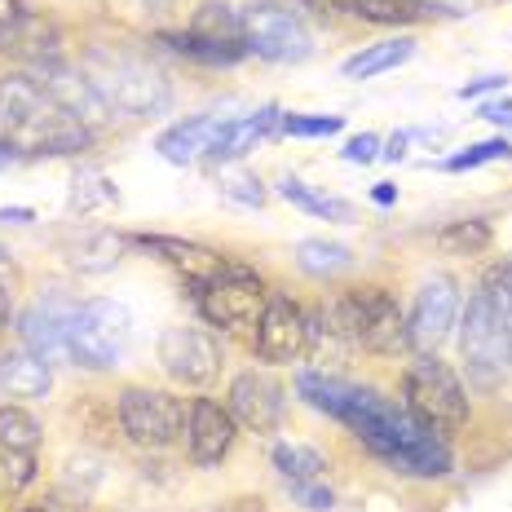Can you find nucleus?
<instances>
[{"instance_id": "9b49d317", "label": "nucleus", "mask_w": 512, "mask_h": 512, "mask_svg": "<svg viewBox=\"0 0 512 512\" xmlns=\"http://www.w3.org/2000/svg\"><path fill=\"white\" fill-rule=\"evenodd\" d=\"M455 323H460V287H455V279L437 274V279H429L420 292H415V305L407 314L411 349H420V354H437V345L451 336Z\"/></svg>"}, {"instance_id": "a878e982", "label": "nucleus", "mask_w": 512, "mask_h": 512, "mask_svg": "<svg viewBox=\"0 0 512 512\" xmlns=\"http://www.w3.org/2000/svg\"><path fill=\"white\" fill-rule=\"evenodd\" d=\"M296 265L309 279H336V274L354 270V252L332 239H301L296 243Z\"/></svg>"}, {"instance_id": "2eb2a0df", "label": "nucleus", "mask_w": 512, "mask_h": 512, "mask_svg": "<svg viewBox=\"0 0 512 512\" xmlns=\"http://www.w3.org/2000/svg\"><path fill=\"white\" fill-rule=\"evenodd\" d=\"M234 433H239V424H234V415L221 402L195 398L186 407V451L199 468H212L226 460L234 446Z\"/></svg>"}, {"instance_id": "c756f323", "label": "nucleus", "mask_w": 512, "mask_h": 512, "mask_svg": "<svg viewBox=\"0 0 512 512\" xmlns=\"http://www.w3.org/2000/svg\"><path fill=\"white\" fill-rule=\"evenodd\" d=\"M437 248L451 256H477L490 248V226L486 221H451L446 230H437Z\"/></svg>"}, {"instance_id": "39448f33", "label": "nucleus", "mask_w": 512, "mask_h": 512, "mask_svg": "<svg viewBox=\"0 0 512 512\" xmlns=\"http://www.w3.org/2000/svg\"><path fill=\"white\" fill-rule=\"evenodd\" d=\"M133 340V314L128 305L111 301V296H93V301L76 305L67 332V358L84 371H111L120 367Z\"/></svg>"}, {"instance_id": "f03ea898", "label": "nucleus", "mask_w": 512, "mask_h": 512, "mask_svg": "<svg viewBox=\"0 0 512 512\" xmlns=\"http://www.w3.org/2000/svg\"><path fill=\"white\" fill-rule=\"evenodd\" d=\"M93 133L49 98L36 76H0V146L9 155H76Z\"/></svg>"}, {"instance_id": "f8f14e48", "label": "nucleus", "mask_w": 512, "mask_h": 512, "mask_svg": "<svg viewBox=\"0 0 512 512\" xmlns=\"http://www.w3.org/2000/svg\"><path fill=\"white\" fill-rule=\"evenodd\" d=\"M309 349V318L292 296H270L256 318V358L261 362H296Z\"/></svg>"}, {"instance_id": "423d86ee", "label": "nucleus", "mask_w": 512, "mask_h": 512, "mask_svg": "<svg viewBox=\"0 0 512 512\" xmlns=\"http://www.w3.org/2000/svg\"><path fill=\"white\" fill-rule=\"evenodd\" d=\"M460 358L468 367L473 389H495L508 367V309L486 292L468 296V309L460 318Z\"/></svg>"}, {"instance_id": "c03bdc74", "label": "nucleus", "mask_w": 512, "mask_h": 512, "mask_svg": "<svg viewBox=\"0 0 512 512\" xmlns=\"http://www.w3.org/2000/svg\"><path fill=\"white\" fill-rule=\"evenodd\" d=\"M508 362H512V314H508Z\"/></svg>"}, {"instance_id": "a211bd4d", "label": "nucleus", "mask_w": 512, "mask_h": 512, "mask_svg": "<svg viewBox=\"0 0 512 512\" xmlns=\"http://www.w3.org/2000/svg\"><path fill=\"white\" fill-rule=\"evenodd\" d=\"M36 446L40 424L23 407H0V464H5L9 486H27L36 477Z\"/></svg>"}, {"instance_id": "dca6fc26", "label": "nucleus", "mask_w": 512, "mask_h": 512, "mask_svg": "<svg viewBox=\"0 0 512 512\" xmlns=\"http://www.w3.org/2000/svg\"><path fill=\"white\" fill-rule=\"evenodd\" d=\"M40 84L49 89V98L62 106L67 115H76V120L89 128H102L106 124V115H111V106L102 102V93L93 89V80L84 76V71H76V67H67V62H49V67H36L31 71Z\"/></svg>"}, {"instance_id": "20e7f679", "label": "nucleus", "mask_w": 512, "mask_h": 512, "mask_svg": "<svg viewBox=\"0 0 512 512\" xmlns=\"http://www.w3.org/2000/svg\"><path fill=\"white\" fill-rule=\"evenodd\" d=\"M402 407L437 437H451L468 424V389L437 354H420L402 376Z\"/></svg>"}, {"instance_id": "c9c22d12", "label": "nucleus", "mask_w": 512, "mask_h": 512, "mask_svg": "<svg viewBox=\"0 0 512 512\" xmlns=\"http://www.w3.org/2000/svg\"><path fill=\"white\" fill-rule=\"evenodd\" d=\"M477 115H482L486 124H499V128H512V98H490V102H482L477 106Z\"/></svg>"}, {"instance_id": "6ab92c4d", "label": "nucleus", "mask_w": 512, "mask_h": 512, "mask_svg": "<svg viewBox=\"0 0 512 512\" xmlns=\"http://www.w3.org/2000/svg\"><path fill=\"white\" fill-rule=\"evenodd\" d=\"M221 124L226 120H217V115H190V120H177V124H168L164 133H159L155 151L164 155L168 164H195L199 155L212 151Z\"/></svg>"}, {"instance_id": "7ed1b4c3", "label": "nucleus", "mask_w": 512, "mask_h": 512, "mask_svg": "<svg viewBox=\"0 0 512 512\" xmlns=\"http://www.w3.org/2000/svg\"><path fill=\"white\" fill-rule=\"evenodd\" d=\"M84 76L93 80V89L102 93L111 115L120 111V115H133V120H151V115H164L168 106H173V89H168L164 71L133 58V53L93 49Z\"/></svg>"}, {"instance_id": "1a4fd4ad", "label": "nucleus", "mask_w": 512, "mask_h": 512, "mask_svg": "<svg viewBox=\"0 0 512 512\" xmlns=\"http://www.w3.org/2000/svg\"><path fill=\"white\" fill-rule=\"evenodd\" d=\"M195 296H199V314H204L212 327H221V332L256 327L265 301H270L265 283L256 279L252 270H239V265H226V270H221L208 287H199Z\"/></svg>"}, {"instance_id": "79ce46f5", "label": "nucleus", "mask_w": 512, "mask_h": 512, "mask_svg": "<svg viewBox=\"0 0 512 512\" xmlns=\"http://www.w3.org/2000/svg\"><path fill=\"white\" fill-rule=\"evenodd\" d=\"M371 199H376V204H393V199H398V190H393L389 181H380V186L371 190Z\"/></svg>"}, {"instance_id": "f257e3e1", "label": "nucleus", "mask_w": 512, "mask_h": 512, "mask_svg": "<svg viewBox=\"0 0 512 512\" xmlns=\"http://www.w3.org/2000/svg\"><path fill=\"white\" fill-rule=\"evenodd\" d=\"M296 393H301L314 411L340 420L371 455H380V460L389 468H398V473H411V477L451 473V446H446V437L415 424V415L407 407L380 398L367 384H354L345 376H327V371H301Z\"/></svg>"}, {"instance_id": "37998d69", "label": "nucleus", "mask_w": 512, "mask_h": 512, "mask_svg": "<svg viewBox=\"0 0 512 512\" xmlns=\"http://www.w3.org/2000/svg\"><path fill=\"white\" fill-rule=\"evenodd\" d=\"M5 327H9V292L0 287V332H5Z\"/></svg>"}, {"instance_id": "473e14b6", "label": "nucleus", "mask_w": 512, "mask_h": 512, "mask_svg": "<svg viewBox=\"0 0 512 512\" xmlns=\"http://www.w3.org/2000/svg\"><path fill=\"white\" fill-rule=\"evenodd\" d=\"M287 490H292V499L309 512H332V504H336L332 490L318 486V482H287Z\"/></svg>"}, {"instance_id": "72a5a7b5", "label": "nucleus", "mask_w": 512, "mask_h": 512, "mask_svg": "<svg viewBox=\"0 0 512 512\" xmlns=\"http://www.w3.org/2000/svg\"><path fill=\"white\" fill-rule=\"evenodd\" d=\"M221 190H226L230 199H239V204H248V208H261V199H265L261 181L248 177V173H230V177H221Z\"/></svg>"}, {"instance_id": "5701e85b", "label": "nucleus", "mask_w": 512, "mask_h": 512, "mask_svg": "<svg viewBox=\"0 0 512 512\" xmlns=\"http://www.w3.org/2000/svg\"><path fill=\"white\" fill-rule=\"evenodd\" d=\"M332 5L354 18H367V23H384V27L420 23V18H429L437 9L429 0H332Z\"/></svg>"}, {"instance_id": "58836bf2", "label": "nucleus", "mask_w": 512, "mask_h": 512, "mask_svg": "<svg viewBox=\"0 0 512 512\" xmlns=\"http://www.w3.org/2000/svg\"><path fill=\"white\" fill-rule=\"evenodd\" d=\"M402 155H407V133L389 137V142H384V151H380V159H393V164H398Z\"/></svg>"}, {"instance_id": "bb28decb", "label": "nucleus", "mask_w": 512, "mask_h": 512, "mask_svg": "<svg viewBox=\"0 0 512 512\" xmlns=\"http://www.w3.org/2000/svg\"><path fill=\"white\" fill-rule=\"evenodd\" d=\"M279 195L287 199V204L305 208L309 217H327V221H349V217H354V208H349L345 199L323 195V190L305 186V181H296V177H283V181H279Z\"/></svg>"}, {"instance_id": "412c9836", "label": "nucleus", "mask_w": 512, "mask_h": 512, "mask_svg": "<svg viewBox=\"0 0 512 512\" xmlns=\"http://www.w3.org/2000/svg\"><path fill=\"white\" fill-rule=\"evenodd\" d=\"M274 124H283L279 106H261V111H252V115H234V120L221 124V133H217V142H212L208 155L212 159H243L248 151H256L261 137H270Z\"/></svg>"}, {"instance_id": "7c9ffc66", "label": "nucleus", "mask_w": 512, "mask_h": 512, "mask_svg": "<svg viewBox=\"0 0 512 512\" xmlns=\"http://www.w3.org/2000/svg\"><path fill=\"white\" fill-rule=\"evenodd\" d=\"M512 155V142L508 137H490V142H477L468 151L446 159V173H468V168H482V164H495V159H508Z\"/></svg>"}, {"instance_id": "2f4dec72", "label": "nucleus", "mask_w": 512, "mask_h": 512, "mask_svg": "<svg viewBox=\"0 0 512 512\" xmlns=\"http://www.w3.org/2000/svg\"><path fill=\"white\" fill-rule=\"evenodd\" d=\"M345 115H283V133L292 137H336Z\"/></svg>"}, {"instance_id": "a18cd8bd", "label": "nucleus", "mask_w": 512, "mask_h": 512, "mask_svg": "<svg viewBox=\"0 0 512 512\" xmlns=\"http://www.w3.org/2000/svg\"><path fill=\"white\" fill-rule=\"evenodd\" d=\"M5 159H9V151H5V146H0V164H5Z\"/></svg>"}, {"instance_id": "4468645a", "label": "nucleus", "mask_w": 512, "mask_h": 512, "mask_svg": "<svg viewBox=\"0 0 512 512\" xmlns=\"http://www.w3.org/2000/svg\"><path fill=\"white\" fill-rule=\"evenodd\" d=\"M71 314L76 305L62 292H45L31 301V309L18 323V336H23V349H31L36 358H45L49 367L58 358H67V332H71Z\"/></svg>"}, {"instance_id": "49530a36", "label": "nucleus", "mask_w": 512, "mask_h": 512, "mask_svg": "<svg viewBox=\"0 0 512 512\" xmlns=\"http://www.w3.org/2000/svg\"><path fill=\"white\" fill-rule=\"evenodd\" d=\"M0 261H5V252H0Z\"/></svg>"}, {"instance_id": "0eeeda50", "label": "nucleus", "mask_w": 512, "mask_h": 512, "mask_svg": "<svg viewBox=\"0 0 512 512\" xmlns=\"http://www.w3.org/2000/svg\"><path fill=\"white\" fill-rule=\"evenodd\" d=\"M115 415H120L128 442L146 446V451H164L186 437V402L164 389H124Z\"/></svg>"}, {"instance_id": "9d476101", "label": "nucleus", "mask_w": 512, "mask_h": 512, "mask_svg": "<svg viewBox=\"0 0 512 512\" xmlns=\"http://www.w3.org/2000/svg\"><path fill=\"white\" fill-rule=\"evenodd\" d=\"M159 367L177 384L204 389L221 371V340L204 332V327H168L159 336Z\"/></svg>"}, {"instance_id": "ea45409f", "label": "nucleus", "mask_w": 512, "mask_h": 512, "mask_svg": "<svg viewBox=\"0 0 512 512\" xmlns=\"http://www.w3.org/2000/svg\"><path fill=\"white\" fill-rule=\"evenodd\" d=\"M23 512H80L76 504H67V499H40V504H31Z\"/></svg>"}, {"instance_id": "4be33fe9", "label": "nucleus", "mask_w": 512, "mask_h": 512, "mask_svg": "<svg viewBox=\"0 0 512 512\" xmlns=\"http://www.w3.org/2000/svg\"><path fill=\"white\" fill-rule=\"evenodd\" d=\"M0 389L9 398H45L53 389V371L31 349H14V354H0Z\"/></svg>"}, {"instance_id": "c85d7f7f", "label": "nucleus", "mask_w": 512, "mask_h": 512, "mask_svg": "<svg viewBox=\"0 0 512 512\" xmlns=\"http://www.w3.org/2000/svg\"><path fill=\"white\" fill-rule=\"evenodd\" d=\"M190 31H199L208 40H226V45H243V18L230 5H204L195 14V23H190Z\"/></svg>"}, {"instance_id": "6e6552de", "label": "nucleus", "mask_w": 512, "mask_h": 512, "mask_svg": "<svg viewBox=\"0 0 512 512\" xmlns=\"http://www.w3.org/2000/svg\"><path fill=\"white\" fill-rule=\"evenodd\" d=\"M243 18V49L256 53L265 62H305L314 53V36L301 23V14L287 5H274V0H261V5L239 9Z\"/></svg>"}, {"instance_id": "ddd939ff", "label": "nucleus", "mask_w": 512, "mask_h": 512, "mask_svg": "<svg viewBox=\"0 0 512 512\" xmlns=\"http://www.w3.org/2000/svg\"><path fill=\"white\" fill-rule=\"evenodd\" d=\"M226 411L248 433H274L283 420V384L270 371H243V376L230 380Z\"/></svg>"}, {"instance_id": "e433bc0d", "label": "nucleus", "mask_w": 512, "mask_h": 512, "mask_svg": "<svg viewBox=\"0 0 512 512\" xmlns=\"http://www.w3.org/2000/svg\"><path fill=\"white\" fill-rule=\"evenodd\" d=\"M495 89H504V76H482V80H468L464 89H460V98H477V93H495Z\"/></svg>"}, {"instance_id": "cd10ccee", "label": "nucleus", "mask_w": 512, "mask_h": 512, "mask_svg": "<svg viewBox=\"0 0 512 512\" xmlns=\"http://www.w3.org/2000/svg\"><path fill=\"white\" fill-rule=\"evenodd\" d=\"M274 468H279L283 482H318L323 477L327 460L314 451V446H301V442H279L274 446Z\"/></svg>"}, {"instance_id": "aec40b11", "label": "nucleus", "mask_w": 512, "mask_h": 512, "mask_svg": "<svg viewBox=\"0 0 512 512\" xmlns=\"http://www.w3.org/2000/svg\"><path fill=\"white\" fill-rule=\"evenodd\" d=\"M0 53H14V58L31 62V67H49V62H62L58 53V31H53L40 14H27L18 18L14 27L0 31Z\"/></svg>"}, {"instance_id": "4c0bfd02", "label": "nucleus", "mask_w": 512, "mask_h": 512, "mask_svg": "<svg viewBox=\"0 0 512 512\" xmlns=\"http://www.w3.org/2000/svg\"><path fill=\"white\" fill-rule=\"evenodd\" d=\"M23 14H27V5H23V0H0V31H5V27H14Z\"/></svg>"}, {"instance_id": "393cba45", "label": "nucleus", "mask_w": 512, "mask_h": 512, "mask_svg": "<svg viewBox=\"0 0 512 512\" xmlns=\"http://www.w3.org/2000/svg\"><path fill=\"white\" fill-rule=\"evenodd\" d=\"M415 53V40L411 36H393V40H380V45H367L362 53L345 62V76L349 80H371V76H384V71L402 67Z\"/></svg>"}, {"instance_id": "f3484780", "label": "nucleus", "mask_w": 512, "mask_h": 512, "mask_svg": "<svg viewBox=\"0 0 512 512\" xmlns=\"http://www.w3.org/2000/svg\"><path fill=\"white\" fill-rule=\"evenodd\" d=\"M137 248L159 256V261H164L181 283L195 287V292L199 287H208L221 270H226V256L221 252L204 248V243H190V239H173V234H137Z\"/></svg>"}, {"instance_id": "b1692460", "label": "nucleus", "mask_w": 512, "mask_h": 512, "mask_svg": "<svg viewBox=\"0 0 512 512\" xmlns=\"http://www.w3.org/2000/svg\"><path fill=\"white\" fill-rule=\"evenodd\" d=\"M159 45H168L173 53H181V58H190V62H204V67H230V62H239L243 53H248L243 45L208 40V36H199V31H164Z\"/></svg>"}, {"instance_id": "f704fd0d", "label": "nucleus", "mask_w": 512, "mask_h": 512, "mask_svg": "<svg viewBox=\"0 0 512 512\" xmlns=\"http://www.w3.org/2000/svg\"><path fill=\"white\" fill-rule=\"evenodd\" d=\"M345 159L349 164H371V159H380V137L376 133H358L345 142Z\"/></svg>"}, {"instance_id": "a19ab883", "label": "nucleus", "mask_w": 512, "mask_h": 512, "mask_svg": "<svg viewBox=\"0 0 512 512\" xmlns=\"http://www.w3.org/2000/svg\"><path fill=\"white\" fill-rule=\"evenodd\" d=\"M31 208H0V226H27Z\"/></svg>"}]
</instances>
